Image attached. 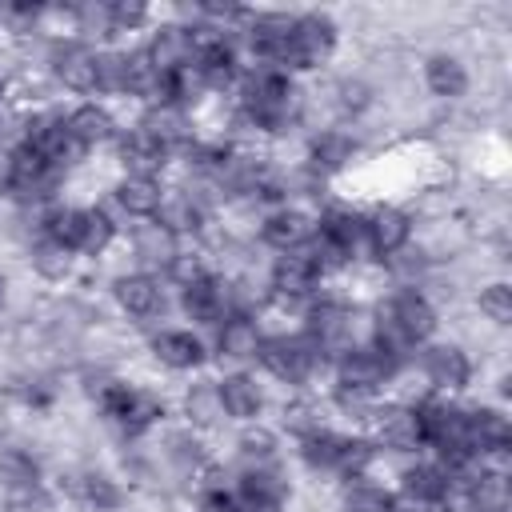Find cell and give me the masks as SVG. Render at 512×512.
<instances>
[{
	"label": "cell",
	"instance_id": "cell-8",
	"mask_svg": "<svg viewBox=\"0 0 512 512\" xmlns=\"http://www.w3.org/2000/svg\"><path fill=\"white\" fill-rule=\"evenodd\" d=\"M364 232H368V240H372L376 252L392 256V252H400V248L408 244V216L396 212V208H380V212L364 224Z\"/></svg>",
	"mask_w": 512,
	"mask_h": 512
},
{
	"label": "cell",
	"instance_id": "cell-10",
	"mask_svg": "<svg viewBox=\"0 0 512 512\" xmlns=\"http://www.w3.org/2000/svg\"><path fill=\"white\" fill-rule=\"evenodd\" d=\"M348 328H352V316L344 308H336V304L316 308L312 312V324H308L312 348H344L348 344Z\"/></svg>",
	"mask_w": 512,
	"mask_h": 512
},
{
	"label": "cell",
	"instance_id": "cell-33",
	"mask_svg": "<svg viewBox=\"0 0 512 512\" xmlns=\"http://www.w3.org/2000/svg\"><path fill=\"white\" fill-rule=\"evenodd\" d=\"M32 264H36V272L40 276H48V280H60L64 272H68V248L64 244H56V240H44V244H36L32 248Z\"/></svg>",
	"mask_w": 512,
	"mask_h": 512
},
{
	"label": "cell",
	"instance_id": "cell-28",
	"mask_svg": "<svg viewBox=\"0 0 512 512\" xmlns=\"http://www.w3.org/2000/svg\"><path fill=\"white\" fill-rule=\"evenodd\" d=\"M288 32H292V20L288 16H256V24H252V48L280 56L284 44H288Z\"/></svg>",
	"mask_w": 512,
	"mask_h": 512
},
{
	"label": "cell",
	"instance_id": "cell-3",
	"mask_svg": "<svg viewBox=\"0 0 512 512\" xmlns=\"http://www.w3.org/2000/svg\"><path fill=\"white\" fill-rule=\"evenodd\" d=\"M256 356L264 360V368H268L272 376H280V380H288V384L304 380L308 368H312V360H316L312 344H304V340H288V336L260 340V352H256Z\"/></svg>",
	"mask_w": 512,
	"mask_h": 512
},
{
	"label": "cell",
	"instance_id": "cell-48",
	"mask_svg": "<svg viewBox=\"0 0 512 512\" xmlns=\"http://www.w3.org/2000/svg\"><path fill=\"white\" fill-rule=\"evenodd\" d=\"M204 512H248V508H240V504L228 500V496H208V500H204Z\"/></svg>",
	"mask_w": 512,
	"mask_h": 512
},
{
	"label": "cell",
	"instance_id": "cell-39",
	"mask_svg": "<svg viewBox=\"0 0 512 512\" xmlns=\"http://www.w3.org/2000/svg\"><path fill=\"white\" fill-rule=\"evenodd\" d=\"M76 20H80L84 32H92V36H108V32H112V4L84 0V4L76 8Z\"/></svg>",
	"mask_w": 512,
	"mask_h": 512
},
{
	"label": "cell",
	"instance_id": "cell-23",
	"mask_svg": "<svg viewBox=\"0 0 512 512\" xmlns=\"http://www.w3.org/2000/svg\"><path fill=\"white\" fill-rule=\"evenodd\" d=\"M284 492H288V484L268 468H252L244 476V496H248L252 508H276L284 500Z\"/></svg>",
	"mask_w": 512,
	"mask_h": 512
},
{
	"label": "cell",
	"instance_id": "cell-31",
	"mask_svg": "<svg viewBox=\"0 0 512 512\" xmlns=\"http://www.w3.org/2000/svg\"><path fill=\"white\" fill-rule=\"evenodd\" d=\"M320 236H328L332 244H340V248L352 256V248H356L360 236H364V220L352 216V212H332V216L324 220V232H320Z\"/></svg>",
	"mask_w": 512,
	"mask_h": 512
},
{
	"label": "cell",
	"instance_id": "cell-46",
	"mask_svg": "<svg viewBox=\"0 0 512 512\" xmlns=\"http://www.w3.org/2000/svg\"><path fill=\"white\" fill-rule=\"evenodd\" d=\"M144 16V4L140 0H116L112 4V24H136Z\"/></svg>",
	"mask_w": 512,
	"mask_h": 512
},
{
	"label": "cell",
	"instance_id": "cell-4",
	"mask_svg": "<svg viewBox=\"0 0 512 512\" xmlns=\"http://www.w3.org/2000/svg\"><path fill=\"white\" fill-rule=\"evenodd\" d=\"M188 56H192V36H188V28H176V24L160 28L152 48H148V60L160 76H176L188 64Z\"/></svg>",
	"mask_w": 512,
	"mask_h": 512
},
{
	"label": "cell",
	"instance_id": "cell-34",
	"mask_svg": "<svg viewBox=\"0 0 512 512\" xmlns=\"http://www.w3.org/2000/svg\"><path fill=\"white\" fill-rule=\"evenodd\" d=\"M336 456H340V436H328V432H308L304 436V460L308 464L336 468Z\"/></svg>",
	"mask_w": 512,
	"mask_h": 512
},
{
	"label": "cell",
	"instance_id": "cell-9",
	"mask_svg": "<svg viewBox=\"0 0 512 512\" xmlns=\"http://www.w3.org/2000/svg\"><path fill=\"white\" fill-rule=\"evenodd\" d=\"M376 432H380V444H388L396 452H408V448L420 444V420H416L412 408H388V412H380Z\"/></svg>",
	"mask_w": 512,
	"mask_h": 512
},
{
	"label": "cell",
	"instance_id": "cell-22",
	"mask_svg": "<svg viewBox=\"0 0 512 512\" xmlns=\"http://www.w3.org/2000/svg\"><path fill=\"white\" fill-rule=\"evenodd\" d=\"M156 356L168 368H192V364H200V340L188 332H164V336H156Z\"/></svg>",
	"mask_w": 512,
	"mask_h": 512
},
{
	"label": "cell",
	"instance_id": "cell-5",
	"mask_svg": "<svg viewBox=\"0 0 512 512\" xmlns=\"http://www.w3.org/2000/svg\"><path fill=\"white\" fill-rule=\"evenodd\" d=\"M384 376H388V356H380V352H372V348H352V352L340 360V380H344V388L372 392Z\"/></svg>",
	"mask_w": 512,
	"mask_h": 512
},
{
	"label": "cell",
	"instance_id": "cell-47",
	"mask_svg": "<svg viewBox=\"0 0 512 512\" xmlns=\"http://www.w3.org/2000/svg\"><path fill=\"white\" fill-rule=\"evenodd\" d=\"M364 100H368V88H364V84H348V80L340 84V104H344V108H360Z\"/></svg>",
	"mask_w": 512,
	"mask_h": 512
},
{
	"label": "cell",
	"instance_id": "cell-1",
	"mask_svg": "<svg viewBox=\"0 0 512 512\" xmlns=\"http://www.w3.org/2000/svg\"><path fill=\"white\" fill-rule=\"evenodd\" d=\"M332 52V24L324 16H304L292 24L288 44L280 52V60H288L292 68H312Z\"/></svg>",
	"mask_w": 512,
	"mask_h": 512
},
{
	"label": "cell",
	"instance_id": "cell-12",
	"mask_svg": "<svg viewBox=\"0 0 512 512\" xmlns=\"http://www.w3.org/2000/svg\"><path fill=\"white\" fill-rule=\"evenodd\" d=\"M120 156H124V164L132 168V176H148V180H152V172L164 164V148H160L144 128L132 132V136H124Z\"/></svg>",
	"mask_w": 512,
	"mask_h": 512
},
{
	"label": "cell",
	"instance_id": "cell-44",
	"mask_svg": "<svg viewBox=\"0 0 512 512\" xmlns=\"http://www.w3.org/2000/svg\"><path fill=\"white\" fill-rule=\"evenodd\" d=\"M368 460H372V448H368L364 440H340V456H336V468H344V472H360Z\"/></svg>",
	"mask_w": 512,
	"mask_h": 512
},
{
	"label": "cell",
	"instance_id": "cell-6",
	"mask_svg": "<svg viewBox=\"0 0 512 512\" xmlns=\"http://www.w3.org/2000/svg\"><path fill=\"white\" fill-rule=\"evenodd\" d=\"M52 64H56V76H60L68 88H76V92L96 88V56H92L88 48H80V44H64V48H56Z\"/></svg>",
	"mask_w": 512,
	"mask_h": 512
},
{
	"label": "cell",
	"instance_id": "cell-43",
	"mask_svg": "<svg viewBox=\"0 0 512 512\" xmlns=\"http://www.w3.org/2000/svg\"><path fill=\"white\" fill-rule=\"evenodd\" d=\"M272 444H276V440H272L268 428H248V432L240 436V452H244L248 460H256V464L272 456Z\"/></svg>",
	"mask_w": 512,
	"mask_h": 512
},
{
	"label": "cell",
	"instance_id": "cell-37",
	"mask_svg": "<svg viewBox=\"0 0 512 512\" xmlns=\"http://www.w3.org/2000/svg\"><path fill=\"white\" fill-rule=\"evenodd\" d=\"M80 220H84V212H72V208L52 212V216H48V232H52V240L64 244V248H80Z\"/></svg>",
	"mask_w": 512,
	"mask_h": 512
},
{
	"label": "cell",
	"instance_id": "cell-2",
	"mask_svg": "<svg viewBox=\"0 0 512 512\" xmlns=\"http://www.w3.org/2000/svg\"><path fill=\"white\" fill-rule=\"evenodd\" d=\"M244 96H248V112L264 128H280L292 116V108H296V92L280 76H252L248 88H244Z\"/></svg>",
	"mask_w": 512,
	"mask_h": 512
},
{
	"label": "cell",
	"instance_id": "cell-11",
	"mask_svg": "<svg viewBox=\"0 0 512 512\" xmlns=\"http://www.w3.org/2000/svg\"><path fill=\"white\" fill-rule=\"evenodd\" d=\"M424 368H428V380L440 384V388H464L468 384V360H464L460 348H448V344L432 348Z\"/></svg>",
	"mask_w": 512,
	"mask_h": 512
},
{
	"label": "cell",
	"instance_id": "cell-36",
	"mask_svg": "<svg viewBox=\"0 0 512 512\" xmlns=\"http://www.w3.org/2000/svg\"><path fill=\"white\" fill-rule=\"evenodd\" d=\"M312 156L320 168H340L348 156H352V144L340 136V132H324L316 144H312Z\"/></svg>",
	"mask_w": 512,
	"mask_h": 512
},
{
	"label": "cell",
	"instance_id": "cell-29",
	"mask_svg": "<svg viewBox=\"0 0 512 512\" xmlns=\"http://www.w3.org/2000/svg\"><path fill=\"white\" fill-rule=\"evenodd\" d=\"M160 220L156 224H164L172 236L176 232H192L196 224H200V208H196V200L192 196H172V200H160Z\"/></svg>",
	"mask_w": 512,
	"mask_h": 512
},
{
	"label": "cell",
	"instance_id": "cell-16",
	"mask_svg": "<svg viewBox=\"0 0 512 512\" xmlns=\"http://www.w3.org/2000/svg\"><path fill=\"white\" fill-rule=\"evenodd\" d=\"M64 480H68V492L80 496L92 508H116L120 504L116 484L108 476H100V472H76V476H64Z\"/></svg>",
	"mask_w": 512,
	"mask_h": 512
},
{
	"label": "cell",
	"instance_id": "cell-45",
	"mask_svg": "<svg viewBox=\"0 0 512 512\" xmlns=\"http://www.w3.org/2000/svg\"><path fill=\"white\" fill-rule=\"evenodd\" d=\"M172 276H176L184 288H192V284L204 280V264H200L196 256H180V252H176V260H172Z\"/></svg>",
	"mask_w": 512,
	"mask_h": 512
},
{
	"label": "cell",
	"instance_id": "cell-21",
	"mask_svg": "<svg viewBox=\"0 0 512 512\" xmlns=\"http://www.w3.org/2000/svg\"><path fill=\"white\" fill-rule=\"evenodd\" d=\"M312 260L308 256H284L280 264H276V292L280 296H288V300H296V296H304L308 288H312Z\"/></svg>",
	"mask_w": 512,
	"mask_h": 512
},
{
	"label": "cell",
	"instance_id": "cell-49",
	"mask_svg": "<svg viewBox=\"0 0 512 512\" xmlns=\"http://www.w3.org/2000/svg\"><path fill=\"white\" fill-rule=\"evenodd\" d=\"M8 184H12V164L0 160V188H8Z\"/></svg>",
	"mask_w": 512,
	"mask_h": 512
},
{
	"label": "cell",
	"instance_id": "cell-24",
	"mask_svg": "<svg viewBox=\"0 0 512 512\" xmlns=\"http://www.w3.org/2000/svg\"><path fill=\"white\" fill-rule=\"evenodd\" d=\"M304 236H308V220L300 212H276V216L264 220V240L276 244V248H284V252L296 248V244H304Z\"/></svg>",
	"mask_w": 512,
	"mask_h": 512
},
{
	"label": "cell",
	"instance_id": "cell-32",
	"mask_svg": "<svg viewBox=\"0 0 512 512\" xmlns=\"http://www.w3.org/2000/svg\"><path fill=\"white\" fill-rule=\"evenodd\" d=\"M188 416L196 424H216L224 416V400H220V388L216 384H196L188 392Z\"/></svg>",
	"mask_w": 512,
	"mask_h": 512
},
{
	"label": "cell",
	"instance_id": "cell-18",
	"mask_svg": "<svg viewBox=\"0 0 512 512\" xmlns=\"http://www.w3.org/2000/svg\"><path fill=\"white\" fill-rule=\"evenodd\" d=\"M136 256L148 264H172L176 260V236L164 224H140L136 228Z\"/></svg>",
	"mask_w": 512,
	"mask_h": 512
},
{
	"label": "cell",
	"instance_id": "cell-15",
	"mask_svg": "<svg viewBox=\"0 0 512 512\" xmlns=\"http://www.w3.org/2000/svg\"><path fill=\"white\" fill-rule=\"evenodd\" d=\"M116 300H120V308L132 312V316H152V312L160 308V292H156V284H152L148 276H124V280L116 284Z\"/></svg>",
	"mask_w": 512,
	"mask_h": 512
},
{
	"label": "cell",
	"instance_id": "cell-17",
	"mask_svg": "<svg viewBox=\"0 0 512 512\" xmlns=\"http://www.w3.org/2000/svg\"><path fill=\"white\" fill-rule=\"evenodd\" d=\"M116 200H120V208L132 212V216H152V212L160 208V184L148 180V176H128V180L120 184Z\"/></svg>",
	"mask_w": 512,
	"mask_h": 512
},
{
	"label": "cell",
	"instance_id": "cell-20",
	"mask_svg": "<svg viewBox=\"0 0 512 512\" xmlns=\"http://www.w3.org/2000/svg\"><path fill=\"white\" fill-rule=\"evenodd\" d=\"M220 388V400H224V412L228 416H256L260 412V388L248 380V376H228L224 384H216Z\"/></svg>",
	"mask_w": 512,
	"mask_h": 512
},
{
	"label": "cell",
	"instance_id": "cell-13",
	"mask_svg": "<svg viewBox=\"0 0 512 512\" xmlns=\"http://www.w3.org/2000/svg\"><path fill=\"white\" fill-rule=\"evenodd\" d=\"M220 352L232 356V360H248L260 352V332L248 316H228L220 324Z\"/></svg>",
	"mask_w": 512,
	"mask_h": 512
},
{
	"label": "cell",
	"instance_id": "cell-19",
	"mask_svg": "<svg viewBox=\"0 0 512 512\" xmlns=\"http://www.w3.org/2000/svg\"><path fill=\"white\" fill-rule=\"evenodd\" d=\"M224 300H228V292H220V288L208 284V280L184 288V312H188L192 320H200V324H216L220 312H224Z\"/></svg>",
	"mask_w": 512,
	"mask_h": 512
},
{
	"label": "cell",
	"instance_id": "cell-40",
	"mask_svg": "<svg viewBox=\"0 0 512 512\" xmlns=\"http://www.w3.org/2000/svg\"><path fill=\"white\" fill-rule=\"evenodd\" d=\"M388 508H392V500L376 484H356L348 492V512H388Z\"/></svg>",
	"mask_w": 512,
	"mask_h": 512
},
{
	"label": "cell",
	"instance_id": "cell-38",
	"mask_svg": "<svg viewBox=\"0 0 512 512\" xmlns=\"http://www.w3.org/2000/svg\"><path fill=\"white\" fill-rule=\"evenodd\" d=\"M480 312L496 324H508L512 320V288L508 284H492L480 292Z\"/></svg>",
	"mask_w": 512,
	"mask_h": 512
},
{
	"label": "cell",
	"instance_id": "cell-25",
	"mask_svg": "<svg viewBox=\"0 0 512 512\" xmlns=\"http://www.w3.org/2000/svg\"><path fill=\"white\" fill-rule=\"evenodd\" d=\"M0 484L4 488H36V460L20 448H0Z\"/></svg>",
	"mask_w": 512,
	"mask_h": 512
},
{
	"label": "cell",
	"instance_id": "cell-26",
	"mask_svg": "<svg viewBox=\"0 0 512 512\" xmlns=\"http://www.w3.org/2000/svg\"><path fill=\"white\" fill-rule=\"evenodd\" d=\"M184 112L176 108V104H156L148 116H144V132L164 148V144H172V140H180L184 136Z\"/></svg>",
	"mask_w": 512,
	"mask_h": 512
},
{
	"label": "cell",
	"instance_id": "cell-50",
	"mask_svg": "<svg viewBox=\"0 0 512 512\" xmlns=\"http://www.w3.org/2000/svg\"><path fill=\"white\" fill-rule=\"evenodd\" d=\"M388 512H416V508H388Z\"/></svg>",
	"mask_w": 512,
	"mask_h": 512
},
{
	"label": "cell",
	"instance_id": "cell-41",
	"mask_svg": "<svg viewBox=\"0 0 512 512\" xmlns=\"http://www.w3.org/2000/svg\"><path fill=\"white\" fill-rule=\"evenodd\" d=\"M156 416H160V404H156L152 396H136V392H132L128 408L120 412V420H124V424H128L132 432H136V428H148V424H152Z\"/></svg>",
	"mask_w": 512,
	"mask_h": 512
},
{
	"label": "cell",
	"instance_id": "cell-35",
	"mask_svg": "<svg viewBox=\"0 0 512 512\" xmlns=\"http://www.w3.org/2000/svg\"><path fill=\"white\" fill-rule=\"evenodd\" d=\"M108 240H112V220L104 212H84V220H80V248L84 252H100V248H108Z\"/></svg>",
	"mask_w": 512,
	"mask_h": 512
},
{
	"label": "cell",
	"instance_id": "cell-51",
	"mask_svg": "<svg viewBox=\"0 0 512 512\" xmlns=\"http://www.w3.org/2000/svg\"><path fill=\"white\" fill-rule=\"evenodd\" d=\"M0 292H4V280H0Z\"/></svg>",
	"mask_w": 512,
	"mask_h": 512
},
{
	"label": "cell",
	"instance_id": "cell-30",
	"mask_svg": "<svg viewBox=\"0 0 512 512\" xmlns=\"http://www.w3.org/2000/svg\"><path fill=\"white\" fill-rule=\"evenodd\" d=\"M448 488V476H440L436 468H412L404 472V492L416 500V504H436Z\"/></svg>",
	"mask_w": 512,
	"mask_h": 512
},
{
	"label": "cell",
	"instance_id": "cell-27",
	"mask_svg": "<svg viewBox=\"0 0 512 512\" xmlns=\"http://www.w3.org/2000/svg\"><path fill=\"white\" fill-rule=\"evenodd\" d=\"M464 84H468V76H464V68L452 56H432L428 60V88L436 96H460Z\"/></svg>",
	"mask_w": 512,
	"mask_h": 512
},
{
	"label": "cell",
	"instance_id": "cell-7",
	"mask_svg": "<svg viewBox=\"0 0 512 512\" xmlns=\"http://www.w3.org/2000/svg\"><path fill=\"white\" fill-rule=\"evenodd\" d=\"M388 308H392L396 324L404 328V336H408L412 344L424 340V336L436 328V312H432V304H428L424 296H416V292H400L396 300H388Z\"/></svg>",
	"mask_w": 512,
	"mask_h": 512
},
{
	"label": "cell",
	"instance_id": "cell-42",
	"mask_svg": "<svg viewBox=\"0 0 512 512\" xmlns=\"http://www.w3.org/2000/svg\"><path fill=\"white\" fill-rule=\"evenodd\" d=\"M96 88L124 92V56H100L96 60Z\"/></svg>",
	"mask_w": 512,
	"mask_h": 512
},
{
	"label": "cell",
	"instance_id": "cell-14",
	"mask_svg": "<svg viewBox=\"0 0 512 512\" xmlns=\"http://www.w3.org/2000/svg\"><path fill=\"white\" fill-rule=\"evenodd\" d=\"M68 136L76 144H100V140L112 136V116L104 108H96V104H84V108H76L68 116Z\"/></svg>",
	"mask_w": 512,
	"mask_h": 512
}]
</instances>
